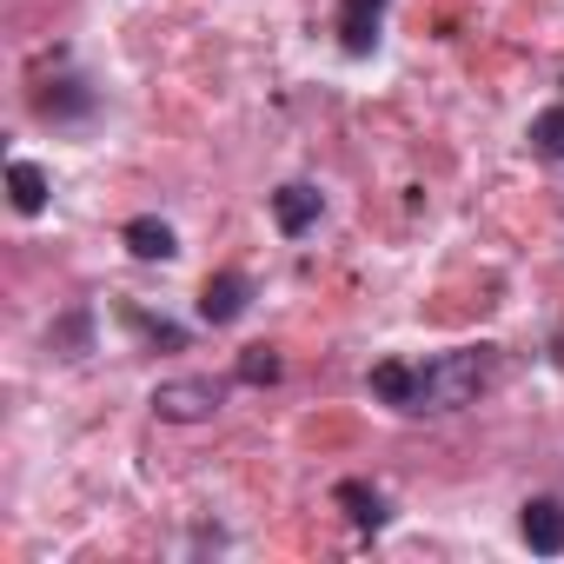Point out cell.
Instances as JSON below:
<instances>
[{
    "label": "cell",
    "mask_w": 564,
    "mask_h": 564,
    "mask_svg": "<svg viewBox=\"0 0 564 564\" xmlns=\"http://www.w3.org/2000/svg\"><path fill=\"white\" fill-rule=\"evenodd\" d=\"M246 300H252V286H246L239 272H213L206 286H199V319L206 326H232L246 313Z\"/></svg>",
    "instance_id": "obj_3"
},
{
    "label": "cell",
    "mask_w": 564,
    "mask_h": 564,
    "mask_svg": "<svg viewBox=\"0 0 564 564\" xmlns=\"http://www.w3.org/2000/svg\"><path fill=\"white\" fill-rule=\"evenodd\" d=\"M372 392H379L386 405L412 412V405H419V366H405V359H386V366H372Z\"/></svg>",
    "instance_id": "obj_7"
},
{
    "label": "cell",
    "mask_w": 564,
    "mask_h": 564,
    "mask_svg": "<svg viewBox=\"0 0 564 564\" xmlns=\"http://www.w3.org/2000/svg\"><path fill=\"white\" fill-rule=\"evenodd\" d=\"M34 107H41L47 120H61V113H87V107H94V94H87L80 80H61V87H54V94H41Z\"/></svg>",
    "instance_id": "obj_12"
},
{
    "label": "cell",
    "mask_w": 564,
    "mask_h": 564,
    "mask_svg": "<svg viewBox=\"0 0 564 564\" xmlns=\"http://www.w3.org/2000/svg\"><path fill=\"white\" fill-rule=\"evenodd\" d=\"M239 379H246V386H272V379H279V352H272V346H246Z\"/></svg>",
    "instance_id": "obj_13"
},
{
    "label": "cell",
    "mask_w": 564,
    "mask_h": 564,
    "mask_svg": "<svg viewBox=\"0 0 564 564\" xmlns=\"http://www.w3.org/2000/svg\"><path fill=\"white\" fill-rule=\"evenodd\" d=\"M491 386V359L485 352H445L432 366H419V405L412 412H458Z\"/></svg>",
    "instance_id": "obj_1"
},
{
    "label": "cell",
    "mask_w": 564,
    "mask_h": 564,
    "mask_svg": "<svg viewBox=\"0 0 564 564\" xmlns=\"http://www.w3.org/2000/svg\"><path fill=\"white\" fill-rule=\"evenodd\" d=\"M54 346H74V359H80V352H87V319L74 313V319H67V326L54 333Z\"/></svg>",
    "instance_id": "obj_14"
},
{
    "label": "cell",
    "mask_w": 564,
    "mask_h": 564,
    "mask_svg": "<svg viewBox=\"0 0 564 564\" xmlns=\"http://www.w3.org/2000/svg\"><path fill=\"white\" fill-rule=\"evenodd\" d=\"M272 219H279V232H306L319 219V186H279L272 193Z\"/></svg>",
    "instance_id": "obj_6"
},
{
    "label": "cell",
    "mask_w": 564,
    "mask_h": 564,
    "mask_svg": "<svg viewBox=\"0 0 564 564\" xmlns=\"http://www.w3.org/2000/svg\"><path fill=\"white\" fill-rule=\"evenodd\" d=\"M524 140H531V153H538V160H564V107H544V113L531 120V133H524Z\"/></svg>",
    "instance_id": "obj_11"
},
{
    "label": "cell",
    "mask_w": 564,
    "mask_h": 564,
    "mask_svg": "<svg viewBox=\"0 0 564 564\" xmlns=\"http://www.w3.org/2000/svg\"><path fill=\"white\" fill-rule=\"evenodd\" d=\"M219 405H226V386L219 379H166V386H153V412L173 419V425H199Z\"/></svg>",
    "instance_id": "obj_2"
},
{
    "label": "cell",
    "mask_w": 564,
    "mask_h": 564,
    "mask_svg": "<svg viewBox=\"0 0 564 564\" xmlns=\"http://www.w3.org/2000/svg\"><path fill=\"white\" fill-rule=\"evenodd\" d=\"M127 252H133V259H173V252H180V239H173V226H166V219H153V213H147V219H127Z\"/></svg>",
    "instance_id": "obj_8"
},
{
    "label": "cell",
    "mask_w": 564,
    "mask_h": 564,
    "mask_svg": "<svg viewBox=\"0 0 564 564\" xmlns=\"http://www.w3.org/2000/svg\"><path fill=\"white\" fill-rule=\"evenodd\" d=\"M8 193H14L21 213H41V206H47V173H41L34 160H14V166H8Z\"/></svg>",
    "instance_id": "obj_10"
},
{
    "label": "cell",
    "mask_w": 564,
    "mask_h": 564,
    "mask_svg": "<svg viewBox=\"0 0 564 564\" xmlns=\"http://www.w3.org/2000/svg\"><path fill=\"white\" fill-rule=\"evenodd\" d=\"M518 531H524V544L544 551V557L564 551V505H557V498H531L524 518H518Z\"/></svg>",
    "instance_id": "obj_4"
},
{
    "label": "cell",
    "mask_w": 564,
    "mask_h": 564,
    "mask_svg": "<svg viewBox=\"0 0 564 564\" xmlns=\"http://www.w3.org/2000/svg\"><path fill=\"white\" fill-rule=\"evenodd\" d=\"M379 21H386V0H346L339 8V47L346 54H372Z\"/></svg>",
    "instance_id": "obj_5"
},
{
    "label": "cell",
    "mask_w": 564,
    "mask_h": 564,
    "mask_svg": "<svg viewBox=\"0 0 564 564\" xmlns=\"http://www.w3.org/2000/svg\"><path fill=\"white\" fill-rule=\"evenodd\" d=\"M339 505H346V518H352L359 531H379V524H386V498H379L372 485H359V478L339 485Z\"/></svg>",
    "instance_id": "obj_9"
}]
</instances>
